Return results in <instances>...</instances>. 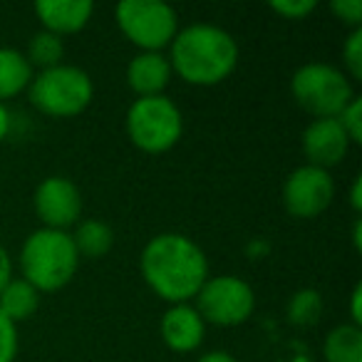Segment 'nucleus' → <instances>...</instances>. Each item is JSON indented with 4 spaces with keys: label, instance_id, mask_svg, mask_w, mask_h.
I'll return each instance as SVG.
<instances>
[{
    "label": "nucleus",
    "instance_id": "16",
    "mask_svg": "<svg viewBox=\"0 0 362 362\" xmlns=\"http://www.w3.org/2000/svg\"><path fill=\"white\" fill-rule=\"evenodd\" d=\"M72 243L77 248V256L80 258H102L112 251L115 246V231L107 226L100 218H85V221L75 223V231L70 233Z\"/></svg>",
    "mask_w": 362,
    "mask_h": 362
},
{
    "label": "nucleus",
    "instance_id": "11",
    "mask_svg": "<svg viewBox=\"0 0 362 362\" xmlns=\"http://www.w3.org/2000/svg\"><path fill=\"white\" fill-rule=\"evenodd\" d=\"M300 146L308 164L330 171L345 159L352 144L335 117V119H313L303 132Z\"/></svg>",
    "mask_w": 362,
    "mask_h": 362
},
{
    "label": "nucleus",
    "instance_id": "3",
    "mask_svg": "<svg viewBox=\"0 0 362 362\" xmlns=\"http://www.w3.org/2000/svg\"><path fill=\"white\" fill-rule=\"evenodd\" d=\"M80 256L70 231L37 228L21 248V271L33 288L40 293H55L75 278Z\"/></svg>",
    "mask_w": 362,
    "mask_h": 362
},
{
    "label": "nucleus",
    "instance_id": "20",
    "mask_svg": "<svg viewBox=\"0 0 362 362\" xmlns=\"http://www.w3.org/2000/svg\"><path fill=\"white\" fill-rule=\"evenodd\" d=\"M288 322L296 327H313L317 325L322 315V296L315 288H300L291 296L286 305Z\"/></svg>",
    "mask_w": 362,
    "mask_h": 362
},
{
    "label": "nucleus",
    "instance_id": "31",
    "mask_svg": "<svg viewBox=\"0 0 362 362\" xmlns=\"http://www.w3.org/2000/svg\"><path fill=\"white\" fill-rule=\"evenodd\" d=\"M360 236H362V221H360V218H357V221H355V228H352V243H355L357 251H360V248H362Z\"/></svg>",
    "mask_w": 362,
    "mask_h": 362
},
{
    "label": "nucleus",
    "instance_id": "24",
    "mask_svg": "<svg viewBox=\"0 0 362 362\" xmlns=\"http://www.w3.org/2000/svg\"><path fill=\"white\" fill-rule=\"evenodd\" d=\"M315 8V0H273L271 3V11L286 21H305Z\"/></svg>",
    "mask_w": 362,
    "mask_h": 362
},
{
    "label": "nucleus",
    "instance_id": "5",
    "mask_svg": "<svg viewBox=\"0 0 362 362\" xmlns=\"http://www.w3.org/2000/svg\"><path fill=\"white\" fill-rule=\"evenodd\" d=\"M127 136L144 154H164L184 134V115L166 95L136 97L124 117Z\"/></svg>",
    "mask_w": 362,
    "mask_h": 362
},
{
    "label": "nucleus",
    "instance_id": "19",
    "mask_svg": "<svg viewBox=\"0 0 362 362\" xmlns=\"http://www.w3.org/2000/svg\"><path fill=\"white\" fill-rule=\"evenodd\" d=\"M62 57H65V40L47 30H40L30 37L28 42L25 60L30 62L33 70H50V67L62 65Z\"/></svg>",
    "mask_w": 362,
    "mask_h": 362
},
{
    "label": "nucleus",
    "instance_id": "13",
    "mask_svg": "<svg viewBox=\"0 0 362 362\" xmlns=\"http://www.w3.org/2000/svg\"><path fill=\"white\" fill-rule=\"evenodd\" d=\"M35 16L40 21L42 30L62 37L75 35L95 16V3L92 0H40L35 3Z\"/></svg>",
    "mask_w": 362,
    "mask_h": 362
},
{
    "label": "nucleus",
    "instance_id": "1",
    "mask_svg": "<svg viewBox=\"0 0 362 362\" xmlns=\"http://www.w3.org/2000/svg\"><path fill=\"white\" fill-rule=\"evenodd\" d=\"M139 271L151 293L169 305L194 300L209 281L206 253L184 233H159L149 238L139 256Z\"/></svg>",
    "mask_w": 362,
    "mask_h": 362
},
{
    "label": "nucleus",
    "instance_id": "30",
    "mask_svg": "<svg viewBox=\"0 0 362 362\" xmlns=\"http://www.w3.org/2000/svg\"><path fill=\"white\" fill-rule=\"evenodd\" d=\"M8 132H11V112L0 102V144H3V139L8 136Z\"/></svg>",
    "mask_w": 362,
    "mask_h": 362
},
{
    "label": "nucleus",
    "instance_id": "6",
    "mask_svg": "<svg viewBox=\"0 0 362 362\" xmlns=\"http://www.w3.org/2000/svg\"><path fill=\"white\" fill-rule=\"evenodd\" d=\"M291 95L313 119H335L357 97L350 77L327 62H308L298 67L291 77Z\"/></svg>",
    "mask_w": 362,
    "mask_h": 362
},
{
    "label": "nucleus",
    "instance_id": "27",
    "mask_svg": "<svg viewBox=\"0 0 362 362\" xmlns=\"http://www.w3.org/2000/svg\"><path fill=\"white\" fill-rule=\"evenodd\" d=\"M360 300H362V286L357 283V286L352 288V296H350V322H352V325H357V327H360V322H362Z\"/></svg>",
    "mask_w": 362,
    "mask_h": 362
},
{
    "label": "nucleus",
    "instance_id": "10",
    "mask_svg": "<svg viewBox=\"0 0 362 362\" xmlns=\"http://www.w3.org/2000/svg\"><path fill=\"white\" fill-rule=\"evenodd\" d=\"M33 206L42 228L67 231L82 218V192L67 176H47L37 184Z\"/></svg>",
    "mask_w": 362,
    "mask_h": 362
},
{
    "label": "nucleus",
    "instance_id": "29",
    "mask_svg": "<svg viewBox=\"0 0 362 362\" xmlns=\"http://www.w3.org/2000/svg\"><path fill=\"white\" fill-rule=\"evenodd\" d=\"M197 362H238L231 352H223V350H211L206 355H202Z\"/></svg>",
    "mask_w": 362,
    "mask_h": 362
},
{
    "label": "nucleus",
    "instance_id": "25",
    "mask_svg": "<svg viewBox=\"0 0 362 362\" xmlns=\"http://www.w3.org/2000/svg\"><path fill=\"white\" fill-rule=\"evenodd\" d=\"M330 11L337 21L350 25L352 30H360L362 28V3L360 0H332Z\"/></svg>",
    "mask_w": 362,
    "mask_h": 362
},
{
    "label": "nucleus",
    "instance_id": "15",
    "mask_svg": "<svg viewBox=\"0 0 362 362\" xmlns=\"http://www.w3.org/2000/svg\"><path fill=\"white\" fill-rule=\"evenodd\" d=\"M33 67L25 60V52L16 47H0V102L23 95L33 82Z\"/></svg>",
    "mask_w": 362,
    "mask_h": 362
},
{
    "label": "nucleus",
    "instance_id": "17",
    "mask_svg": "<svg viewBox=\"0 0 362 362\" xmlns=\"http://www.w3.org/2000/svg\"><path fill=\"white\" fill-rule=\"evenodd\" d=\"M40 308V291L33 288L25 278H13L3 293H0V310L6 313L13 322H25Z\"/></svg>",
    "mask_w": 362,
    "mask_h": 362
},
{
    "label": "nucleus",
    "instance_id": "21",
    "mask_svg": "<svg viewBox=\"0 0 362 362\" xmlns=\"http://www.w3.org/2000/svg\"><path fill=\"white\" fill-rule=\"evenodd\" d=\"M342 65L350 80H362V28L350 30L345 45H342Z\"/></svg>",
    "mask_w": 362,
    "mask_h": 362
},
{
    "label": "nucleus",
    "instance_id": "8",
    "mask_svg": "<svg viewBox=\"0 0 362 362\" xmlns=\"http://www.w3.org/2000/svg\"><path fill=\"white\" fill-rule=\"evenodd\" d=\"M194 300H197L194 308L204 317V322L218 327L243 325L256 310V293L238 276L209 278Z\"/></svg>",
    "mask_w": 362,
    "mask_h": 362
},
{
    "label": "nucleus",
    "instance_id": "14",
    "mask_svg": "<svg viewBox=\"0 0 362 362\" xmlns=\"http://www.w3.org/2000/svg\"><path fill=\"white\" fill-rule=\"evenodd\" d=\"M171 75L174 72L164 52H136L127 65V85L136 97L164 95Z\"/></svg>",
    "mask_w": 362,
    "mask_h": 362
},
{
    "label": "nucleus",
    "instance_id": "23",
    "mask_svg": "<svg viewBox=\"0 0 362 362\" xmlns=\"http://www.w3.org/2000/svg\"><path fill=\"white\" fill-rule=\"evenodd\" d=\"M18 357V325L0 310V362H16Z\"/></svg>",
    "mask_w": 362,
    "mask_h": 362
},
{
    "label": "nucleus",
    "instance_id": "9",
    "mask_svg": "<svg viewBox=\"0 0 362 362\" xmlns=\"http://www.w3.org/2000/svg\"><path fill=\"white\" fill-rule=\"evenodd\" d=\"M335 199L330 171L303 164L288 174L283 184V206L296 218H317Z\"/></svg>",
    "mask_w": 362,
    "mask_h": 362
},
{
    "label": "nucleus",
    "instance_id": "12",
    "mask_svg": "<svg viewBox=\"0 0 362 362\" xmlns=\"http://www.w3.org/2000/svg\"><path fill=\"white\" fill-rule=\"evenodd\" d=\"M159 330L161 340L169 350L187 355V352L202 347L204 335H206V322L192 303H179V305L166 308V313L161 315Z\"/></svg>",
    "mask_w": 362,
    "mask_h": 362
},
{
    "label": "nucleus",
    "instance_id": "28",
    "mask_svg": "<svg viewBox=\"0 0 362 362\" xmlns=\"http://www.w3.org/2000/svg\"><path fill=\"white\" fill-rule=\"evenodd\" d=\"M350 206L355 209V214L362 211V176H357L352 181V189H350Z\"/></svg>",
    "mask_w": 362,
    "mask_h": 362
},
{
    "label": "nucleus",
    "instance_id": "7",
    "mask_svg": "<svg viewBox=\"0 0 362 362\" xmlns=\"http://www.w3.org/2000/svg\"><path fill=\"white\" fill-rule=\"evenodd\" d=\"M122 35L139 52H161L179 33V16L169 3L159 0H122L115 8Z\"/></svg>",
    "mask_w": 362,
    "mask_h": 362
},
{
    "label": "nucleus",
    "instance_id": "2",
    "mask_svg": "<svg viewBox=\"0 0 362 362\" xmlns=\"http://www.w3.org/2000/svg\"><path fill=\"white\" fill-rule=\"evenodd\" d=\"M171 72L187 85L214 87L231 77L238 65V42L228 30L209 23H194L176 33L169 45Z\"/></svg>",
    "mask_w": 362,
    "mask_h": 362
},
{
    "label": "nucleus",
    "instance_id": "22",
    "mask_svg": "<svg viewBox=\"0 0 362 362\" xmlns=\"http://www.w3.org/2000/svg\"><path fill=\"white\" fill-rule=\"evenodd\" d=\"M337 122H340L342 132L347 134L350 144H360L362 141V102H360V97H355V100L337 115Z\"/></svg>",
    "mask_w": 362,
    "mask_h": 362
},
{
    "label": "nucleus",
    "instance_id": "4",
    "mask_svg": "<svg viewBox=\"0 0 362 362\" xmlns=\"http://www.w3.org/2000/svg\"><path fill=\"white\" fill-rule=\"evenodd\" d=\"M28 97L40 115L52 117V119H70V117L82 115L92 105L95 85L82 67L62 62V65L33 75Z\"/></svg>",
    "mask_w": 362,
    "mask_h": 362
},
{
    "label": "nucleus",
    "instance_id": "26",
    "mask_svg": "<svg viewBox=\"0 0 362 362\" xmlns=\"http://www.w3.org/2000/svg\"><path fill=\"white\" fill-rule=\"evenodd\" d=\"M13 281V261H11V253L6 251V246L0 243V293L8 283Z\"/></svg>",
    "mask_w": 362,
    "mask_h": 362
},
{
    "label": "nucleus",
    "instance_id": "18",
    "mask_svg": "<svg viewBox=\"0 0 362 362\" xmlns=\"http://www.w3.org/2000/svg\"><path fill=\"white\" fill-rule=\"evenodd\" d=\"M325 362H362V330L352 322L335 325L322 342Z\"/></svg>",
    "mask_w": 362,
    "mask_h": 362
}]
</instances>
